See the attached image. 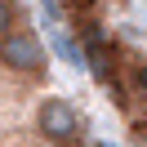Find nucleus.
Listing matches in <instances>:
<instances>
[{
  "label": "nucleus",
  "mask_w": 147,
  "mask_h": 147,
  "mask_svg": "<svg viewBox=\"0 0 147 147\" xmlns=\"http://www.w3.org/2000/svg\"><path fill=\"white\" fill-rule=\"evenodd\" d=\"M36 129L45 138H54V143H67V138H76V129H80V116H76V107L67 98H45L36 111Z\"/></svg>",
  "instance_id": "obj_1"
},
{
  "label": "nucleus",
  "mask_w": 147,
  "mask_h": 147,
  "mask_svg": "<svg viewBox=\"0 0 147 147\" xmlns=\"http://www.w3.org/2000/svg\"><path fill=\"white\" fill-rule=\"evenodd\" d=\"M0 58H5V67H13V71H40V67L49 63L45 45H40L31 31H5V49H0Z\"/></svg>",
  "instance_id": "obj_2"
},
{
  "label": "nucleus",
  "mask_w": 147,
  "mask_h": 147,
  "mask_svg": "<svg viewBox=\"0 0 147 147\" xmlns=\"http://www.w3.org/2000/svg\"><path fill=\"white\" fill-rule=\"evenodd\" d=\"M134 89L147 94V63H134Z\"/></svg>",
  "instance_id": "obj_3"
}]
</instances>
